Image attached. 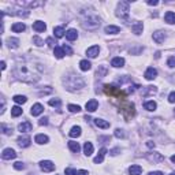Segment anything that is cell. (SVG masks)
Returning a JSON list of instances; mask_svg holds the SVG:
<instances>
[{
    "label": "cell",
    "instance_id": "53",
    "mask_svg": "<svg viewBox=\"0 0 175 175\" xmlns=\"http://www.w3.org/2000/svg\"><path fill=\"white\" fill-rule=\"evenodd\" d=\"M146 3H148L149 6H157L159 4V2H156V0H148Z\"/></svg>",
    "mask_w": 175,
    "mask_h": 175
},
{
    "label": "cell",
    "instance_id": "6",
    "mask_svg": "<svg viewBox=\"0 0 175 175\" xmlns=\"http://www.w3.org/2000/svg\"><path fill=\"white\" fill-rule=\"evenodd\" d=\"M104 92L111 97H118L120 98V96H123V92L120 88H116L115 85H106L104 86Z\"/></svg>",
    "mask_w": 175,
    "mask_h": 175
},
{
    "label": "cell",
    "instance_id": "12",
    "mask_svg": "<svg viewBox=\"0 0 175 175\" xmlns=\"http://www.w3.org/2000/svg\"><path fill=\"white\" fill-rule=\"evenodd\" d=\"M43 111H44V107L41 106L40 103H37V104H34L33 107H31V110H30V114L33 116H39L40 114H43Z\"/></svg>",
    "mask_w": 175,
    "mask_h": 175
},
{
    "label": "cell",
    "instance_id": "44",
    "mask_svg": "<svg viewBox=\"0 0 175 175\" xmlns=\"http://www.w3.org/2000/svg\"><path fill=\"white\" fill-rule=\"evenodd\" d=\"M2 130H3V134H11L12 133V129H10V127H6V125H2Z\"/></svg>",
    "mask_w": 175,
    "mask_h": 175
},
{
    "label": "cell",
    "instance_id": "24",
    "mask_svg": "<svg viewBox=\"0 0 175 175\" xmlns=\"http://www.w3.org/2000/svg\"><path fill=\"white\" fill-rule=\"evenodd\" d=\"M94 125H96L97 127H100V129H108L110 127V122H107V120L104 119H94Z\"/></svg>",
    "mask_w": 175,
    "mask_h": 175
},
{
    "label": "cell",
    "instance_id": "32",
    "mask_svg": "<svg viewBox=\"0 0 175 175\" xmlns=\"http://www.w3.org/2000/svg\"><path fill=\"white\" fill-rule=\"evenodd\" d=\"M90 67H92V65L89 60H81V62H79V69H81L82 71H88V70H90Z\"/></svg>",
    "mask_w": 175,
    "mask_h": 175
},
{
    "label": "cell",
    "instance_id": "9",
    "mask_svg": "<svg viewBox=\"0 0 175 175\" xmlns=\"http://www.w3.org/2000/svg\"><path fill=\"white\" fill-rule=\"evenodd\" d=\"M165 37H167V36H165V31H163V30H157V31H155V33H153V40L157 44L164 43Z\"/></svg>",
    "mask_w": 175,
    "mask_h": 175
},
{
    "label": "cell",
    "instance_id": "52",
    "mask_svg": "<svg viewBox=\"0 0 175 175\" xmlns=\"http://www.w3.org/2000/svg\"><path fill=\"white\" fill-rule=\"evenodd\" d=\"M47 44H48L51 48H52V47L55 45V43H53V39H51V37H49V39H47Z\"/></svg>",
    "mask_w": 175,
    "mask_h": 175
},
{
    "label": "cell",
    "instance_id": "18",
    "mask_svg": "<svg viewBox=\"0 0 175 175\" xmlns=\"http://www.w3.org/2000/svg\"><path fill=\"white\" fill-rule=\"evenodd\" d=\"M97 107H98V103L96 100H89L86 103V106H85V108H86L89 112H94L97 110Z\"/></svg>",
    "mask_w": 175,
    "mask_h": 175
},
{
    "label": "cell",
    "instance_id": "59",
    "mask_svg": "<svg viewBox=\"0 0 175 175\" xmlns=\"http://www.w3.org/2000/svg\"><path fill=\"white\" fill-rule=\"evenodd\" d=\"M171 161H173V163H175V155L171 156Z\"/></svg>",
    "mask_w": 175,
    "mask_h": 175
},
{
    "label": "cell",
    "instance_id": "51",
    "mask_svg": "<svg viewBox=\"0 0 175 175\" xmlns=\"http://www.w3.org/2000/svg\"><path fill=\"white\" fill-rule=\"evenodd\" d=\"M119 152H120V149H119V148H114V149H112V151H111V152H110V153H111V155H112V156H116L118 153H119Z\"/></svg>",
    "mask_w": 175,
    "mask_h": 175
},
{
    "label": "cell",
    "instance_id": "43",
    "mask_svg": "<svg viewBox=\"0 0 175 175\" xmlns=\"http://www.w3.org/2000/svg\"><path fill=\"white\" fill-rule=\"evenodd\" d=\"M33 43L36 44L37 47H41V45H43V44H44V41L41 40L40 37H37V36H36V37H33Z\"/></svg>",
    "mask_w": 175,
    "mask_h": 175
},
{
    "label": "cell",
    "instance_id": "35",
    "mask_svg": "<svg viewBox=\"0 0 175 175\" xmlns=\"http://www.w3.org/2000/svg\"><path fill=\"white\" fill-rule=\"evenodd\" d=\"M53 33H55V37H58V39H62L63 36H65V29H63V26H58L53 29Z\"/></svg>",
    "mask_w": 175,
    "mask_h": 175
},
{
    "label": "cell",
    "instance_id": "5",
    "mask_svg": "<svg viewBox=\"0 0 175 175\" xmlns=\"http://www.w3.org/2000/svg\"><path fill=\"white\" fill-rule=\"evenodd\" d=\"M120 111H122V114L125 115L126 119H130V118L135 115V107L130 101H123V104L120 106Z\"/></svg>",
    "mask_w": 175,
    "mask_h": 175
},
{
    "label": "cell",
    "instance_id": "50",
    "mask_svg": "<svg viewBox=\"0 0 175 175\" xmlns=\"http://www.w3.org/2000/svg\"><path fill=\"white\" fill-rule=\"evenodd\" d=\"M168 101L170 103H175V92H171L170 96H168Z\"/></svg>",
    "mask_w": 175,
    "mask_h": 175
},
{
    "label": "cell",
    "instance_id": "19",
    "mask_svg": "<svg viewBox=\"0 0 175 175\" xmlns=\"http://www.w3.org/2000/svg\"><path fill=\"white\" fill-rule=\"evenodd\" d=\"M12 31H15V33H22V31H25L26 29V26H25V23H22V22H17V23L12 25Z\"/></svg>",
    "mask_w": 175,
    "mask_h": 175
},
{
    "label": "cell",
    "instance_id": "29",
    "mask_svg": "<svg viewBox=\"0 0 175 175\" xmlns=\"http://www.w3.org/2000/svg\"><path fill=\"white\" fill-rule=\"evenodd\" d=\"M34 141H36L37 144H40V145L47 144V142H48V137L44 135V134H37L36 138H34Z\"/></svg>",
    "mask_w": 175,
    "mask_h": 175
},
{
    "label": "cell",
    "instance_id": "13",
    "mask_svg": "<svg viewBox=\"0 0 175 175\" xmlns=\"http://www.w3.org/2000/svg\"><path fill=\"white\" fill-rule=\"evenodd\" d=\"M106 153H107V149H106V148H101L100 151H98V155L93 159V161H94L96 164H98V163H103L104 156H106Z\"/></svg>",
    "mask_w": 175,
    "mask_h": 175
},
{
    "label": "cell",
    "instance_id": "28",
    "mask_svg": "<svg viewBox=\"0 0 175 175\" xmlns=\"http://www.w3.org/2000/svg\"><path fill=\"white\" fill-rule=\"evenodd\" d=\"M69 135L71 137V138H77V137H79V135H81V127H79V126H74L71 130H70Z\"/></svg>",
    "mask_w": 175,
    "mask_h": 175
},
{
    "label": "cell",
    "instance_id": "21",
    "mask_svg": "<svg viewBox=\"0 0 175 175\" xmlns=\"http://www.w3.org/2000/svg\"><path fill=\"white\" fill-rule=\"evenodd\" d=\"M111 66H112V67H123V66H125V59L123 58H114L111 60Z\"/></svg>",
    "mask_w": 175,
    "mask_h": 175
},
{
    "label": "cell",
    "instance_id": "58",
    "mask_svg": "<svg viewBox=\"0 0 175 175\" xmlns=\"http://www.w3.org/2000/svg\"><path fill=\"white\" fill-rule=\"evenodd\" d=\"M155 58H156V59H159V58H160V52H156V55H155Z\"/></svg>",
    "mask_w": 175,
    "mask_h": 175
},
{
    "label": "cell",
    "instance_id": "46",
    "mask_svg": "<svg viewBox=\"0 0 175 175\" xmlns=\"http://www.w3.org/2000/svg\"><path fill=\"white\" fill-rule=\"evenodd\" d=\"M14 168H15V170H23V168H25V164L22 163V161H17V163L14 164Z\"/></svg>",
    "mask_w": 175,
    "mask_h": 175
},
{
    "label": "cell",
    "instance_id": "11",
    "mask_svg": "<svg viewBox=\"0 0 175 175\" xmlns=\"http://www.w3.org/2000/svg\"><path fill=\"white\" fill-rule=\"evenodd\" d=\"M144 77L148 79V81H152V79H155L156 77H157V71H156V69H153V67H149V69L145 71Z\"/></svg>",
    "mask_w": 175,
    "mask_h": 175
},
{
    "label": "cell",
    "instance_id": "55",
    "mask_svg": "<svg viewBox=\"0 0 175 175\" xmlns=\"http://www.w3.org/2000/svg\"><path fill=\"white\" fill-rule=\"evenodd\" d=\"M148 175H163L161 171H152V173H149Z\"/></svg>",
    "mask_w": 175,
    "mask_h": 175
},
{
    "label": "cell",
    "instance_id": "61",
    "mask_svg": "<svg viewBox=\"0 0 175 175\" xmlns=\"http://www.w3.org/2000/svg\"><path fill=\"white\" fill-rule=\"evenodd\" d=\"M174 114H175V110H174Z\"/></svg>",
    "mask_w": 175,
    "mask_h": 175
},
{
    "label": "cell",
    "instance_id": "41",
    "mask_svg": "<svg viewBox=\"0 0 175 175\" xmlns=\"http://www.w3.org/2000/svg\"><path fill=\"white\" fill-rule=\"evenodd\" d=\"M69 111L70 112H79L81 111V107L79 106H74V104H69Z\"/></svg>",
    "mask_w": 175,
    "mask_h": 175
},
{
    "label": "cell",
    "instance_id": "37",
    "mask_svg": "<svg viewBox=\"0 0 175 175\" xmlns=\"http://www.w3.org/2000/svg\"><path fill=\"white\" fill-rule=\"evenodd\" d=\"M12 100H14L17 104H25V103H26L27 98L25 97V96H21V94H17V96L12 97Z\"/></svg>",
    "mask_w": 175,
    "mask_h": 175
},
{
    "label": "cell",
    "instance_id": "45",
    "mask_svg": "<svg viewBox=\"0 0 175 175\" xmlns=\"http://www.w3.org/2000/svg\"><path fill=\"white\" fill-rule=\"evenodd\" d=\"M62 48H63V51H65V53H67V55H73V49L70 48L69 45H66L65 44V45H62Z\"/></svg>",
    "mask_w": 175,
    "mask_h": 175
},
{
    "label": "cell",
    "instance_id": "42",
    "mask_svg": "<svg viewBox=\"0 0 175 175\" xmlns=\"http://www.w3.org/2000/svg\"><path fill=\"white\" fill-rule=\"evenodd\" d=\"M115 137L116 138H125L126 134H125V131H123L122 129H116L115 130Z\"/></svg>",
    "mask_w": 175,
    "mask_h": 175
},
{
    "label": "cell",
    "instance_id": "14",
    "mask_svg": "<svg viewBox=\"0 0 175 175\" xmlns=\"http://www.w3.org/2000/svg\"><path fill=\"white\" fill-rule=\"evenodd\" d=\"M17 142L21 148H27V146H30V138L29 137H19V138L17 140Z\"/></svg>",
    "mask_w": 175,
    "mask_h": 175
},
{
    "label": "cell",
    "instance_id": "1",
    "mask_svg": "<svg viewBox=\"0 0 175 175\" xmlns=\"http://www.w3.org/2000/svg\"><path fill=\"white\" fill-rule=\"evenodd\" d=\"M44 67L36 59L31 58H18L14 69V75L22 82L26 84H36L43 75Z\"/></svg>",
    "mask_w": 175,
    "mask_h": 175
},
{
    "label": "cell",
    "instance_id": "20",
    "mask_svg": "<svg viewBox=\"0 0 175 175\" xmlns=\"http://www.w3.org/2000/svg\"><path fill=\"white\" fill-rule=\"evenodd\" d=\"M33 29L40 33V31H44L47 29V25L44 23L43 21H37V22H34V23H33Z\"/></svg>",
    "mask_w": 175,
    "mask_h": 175
},
{
    "label": "cell",
    "instance_id": "31",
    "mask_svg": "<svg viewBox=\"0 0 175 175\" xmlns=\"http://www.w3.org/2000/svg\"><path fill=\"white\" fill-rule=\"evenodd\" d=\"M84 153L86 156H90L93 153V145H92V142H85L84 145Z\"/></svg>",
    "mask_w": 175,
    "mask_h": 175
},
{
    "label": "cell",
    "instance_id": "25",
    "mask_svg": "<svg viewBox=\"0 0 175 175\" xmlns=\"http://www.w3.org/2000/svg\"><path fill=\"white\" fill-rule=\"evenodd\" d=\"M107 34H116L120 31V27L119 26H114V25H110V26H106V29H104Z\"/></svg>",
    "mask_w": 175,
    "mask_h": 175
},
{
    "label": "cell",
    "instance_id": "48",
    "mask_svg": "<svg viewBox=\"0 0 175 175\" xmlns=\"http://www.w3.org/2000/svg\"><path fill=\"white\" fill-rule=\"evenodd\" d=\"M39 125L40 126H47V125H48V118H41V119H40V122H39Z\"/></svg>",
    "mask_w": 175,
    "mask_h": 175
},
{
    "label": "cell",
    "instance_id": "40",
    "mask_svg": "<svg viewBox=\"0 0 175 175\" xmlns=\"http://www.w3.org/2000/svg\"><path fill=\"white\" fill-rule=\"evenodd\" d=\"M107 74V67L106 66H100V67L97 69V75L98 77H103V75Z\"/></svg>",
    "mask_w": 175,
    "mask_h": 175
},
{
    "label": "cell",
    "instance_id": "2",
    "mask_svg": "<svg viewBox=\"0 0 175 175\" xmlns=\"http://www.w3.org/2000/svg\"><path fill=\"white\" fill-rule=\"evenodd\" d=\"M65 85L69 90L74 92V90H78V89L84 88L85 81L82 79V77H79V75H69V77L65 79Z\"/></svg>",
    "mask_w": 175,
    "mask_h": 175
},
{
    "label": "cell",
    "instance_id": "7",
    "mask_svg": "<svg viewBox=\"0 0 175 175\" xmlns=\"http://www.w3.org/2000/svg\"><path fill=\"white\" fill-rule=\"evenodd\" d=\"M40 168L43 171H45V173H51V171L55 170V164H53L52 161H49V160H44V161H41L40 163Z\"/></svg>",
    "mask_w": 175,
    "mask_h": 175
},
{
    "label": "cell",
    "instance_id": "10",
    "mask_svg": "<svg viewBox=\"0 0 175 175\" xmlns=\"http://www.w3.org/2000/svg\"><path fill=\"white\" fill-rule=\"evenodd\" d=\"M146 159H148L149 161H153V163H160V161H163V156H161V153H148L146 155Z\"/></svg>",
    "mask_w": 175,
    "mask_h": 175
},
{
    "label": "cell",
    "instance_id": "17",
    "mask_svg": "<svg viewBox=\"0 0 175 175\" xmlns=\"http://www.w3.org/2000/svg\"><path fill=\"white\" fill-rule=\"evenodd\" d=\"M98 52H100L98 45H93V47H90V48L86 51V55L89 56V58H96V56L98 55Z\"/></svg>",
    "mask_w": 175,
    "mask_h": 175
},
{
    "label": "cell",
    "instance_id": "54",
    "mask_svg": "<svg viewBox=\"0 0 175 175\" xmlns=\"http://www.w3.org/2000/svg\"><path fill=\"white\" fill-rule=\"evenodd\" d=\"M146 146H148V148H155V142L153 141H148L146 142Z\"/></svg>",
    "mask_w": 175,
    "mask_h": 175
},
{
    "label": "cell",
    "instance_id": "33",
    "mask_svg": "<svg viewBox=\"0 0 175 175\" xmlns=\"http://www.w3.org/2000/svg\"><path fill=\"white\" fill-rule=\"evenodd\" d=\"M53 55H55L58 59H62L66 53H65V51H63L62 47H55V48H53Z\"/></svg>",
    "mask_w": 175,
    "mask_h": 175
},
{
    "label": "cell",
    "instance_id": "38",
    "mask_svg": "<svg viewBox=\"0 0 175 175\" xmlns=\"http://www.w3.org/2000/svg\"><path fill=\"white\" fill-rule=\"evenodd\" d=\"M144 107H145V110H148V111H155L156 107H157V104H156L155 101H146L144 104Z\"/></svg>",
    "mask_w": 175,
    "mask_h": 175
},
{
    "label": "cell",
    "instance_id": "49",
    "mask_svg": "<svg viewBox=\"0 0 175 175\" xmlns=\"http://www.w3.org/2000/svg\"><path fill=\"white\" fill-rule=\"evenodd\" d=\"M167 65L170 66V67H175V58H174V56H173V58H170V59H168Z\"/></svg>",
    "mask_w": 175,
    "mask_h": 175
},
{
    "label": "cell",
    "instance_id": "56",
    "mask_svg": "<svg viewBox=\"0 0 175 175\" xmlns=\"http://www.w3.org/2000/svg\"><path fill=\"white\" fill-rule=\"evenodd\" d=\"M77 175H89V174H88V171H86V170H79Z\"/></svg>",
    "mask_w": 175,
    "mask_h": 175
},
{
    "label": "cell",
    "instance_id": "26",
    "mask_svg": "<svg viewBox=\"0 0 175 175\" xmlns=\"http://www.w3.org/2000/svg\"><path fill=\"white\" fill-rule=\"evenodd\" d=\"M7 45L10 47L11 49H15V48H18L19 47V40L18 39H14V37H10V39H7Z\"/></svg>",
    "mask_w": 175,
    "mask_h": 175
},
{
    "label": "cell",
    "instance_id": "23",
    "mask_svg": "<svg viewBox=\"0 0 175 175\" xmlns=\"http://www.w3.org/2000/svg\"><path fill=\"white\" fill-rule=\"evenodd\" d=\"M164 19L167 23H170V25H174L175 23V12L173 11H168V12H165V15H164Z\"/></svg>",
    "mask_w": 175,
    "mask_h": 175
},
{
    "label": "cell",
    "instance_id": "3",
    "mask_svg": "<svg viewBox=\"0 0 175 175\" xmlns=\"http://www.w3.org/2000/svg\"><path fill=\"white\" fill-rule=\"evenodd\" d=\"M82 26L88 30H96L98 26H100V18L96 17V15H90L86 19H84L82 22Z\"/></svg>",
    "mask_w": 175,
    "mask_h": 175
},
{
    "label": "cell",
    "instance_id": "57",
    "mask_svg": "<svg viewBox=\"0 0 175 175\" xmlns=\"http://www.w3.org/2000/svg\"><path fill=\"white\" fill-rule=\"evenodd\" d=\"M2 70H6V62H2Z\"/></svg>",
    "mask_w": 175,
    "mask_h": 175
},
{
    "label": "cell",
    "instance_id": "22",
    "mask_svg": "<svg viewBox=\"0 0 175 175\" xmlns=\"http://www.w3.org/2000/svg\"><path fill=\"white\" fill-rule=\"evenodd\" d=\"M142 22H135L134 25L131 26V30H133V33L137 34V36H140V34L142 33Z\"/></svg>",
    "mask_w": 175,
    "mask_h": 175
},
{
    "label": "cell",
    "instance_id": "8",
    "mask_svg": "<svg viewBox=\"0 0 175 175\" xmlns=\"http://www.w3.org/2000/svg\"><path fill=\"white\" fill-rule=\"evenodd\" d=\"M2 157L4 159V160H11V159H15V157H17V153H15L14 149L6 148L4 151H3V153H2Z\"/></svg>",
    "mask_w": 175,
    "mask_h": 175
},
{
    "label": "cell",
    "instance_id": "30",
    "mask_svg": "<svg viewBox=\"0 0 175 175\" xmlns=\"http://www.w3.org/2000/svg\"><path fill=\"white\" fill-rule=\"evenodd\" d=\"M69 148H70V151H71V152H74V153H78L79 149H81V146H79L78 142L70 141V142H69Z\"/></svg>",
    "mask_w": 175,
    "mask_h": 175
},
{
    "label": "cell",
    "instance_id": "34",
    "mask_svg": "<svg viewBox=\"0 0 175 175\" xmlns=\"http://www.w3.org/2000/svg\"><path fill=\"white\" fill-rule=\"evenodd\" d=\"M156 90H157V89H156L155 86H145L144 89H142V94H144V96H148V94H155Z\"/></svg>",
    "mask_w": 175,
    "mask_h": 175
},
{
    "label": "cell",
    "instance_id": "15",
    "mask_svg": "<svg viewBox=\"0 0 175 175\" xmlns=\"http://www.w3.org/2000/svg\"><path fill=\"white\" fill-rule=\"evenodd\" d=\"M31 127H33V126H31V123L26 120V122H22L21 125L18 126V130H19L21 133H27V131H30V130H31Z\"/></svg>",
    "mask_w": 175,
    "mask_h": 175
},
{
    "label": "cell",
    "instance_id": "27",
    "mask_svg": "<svg viewBox=\"0 0 175 175\" xmlns=\"http://www.w3.org/2000/svg\"><path fill=\"white\" fill-rule=\"evenodd\" d=\"M141 173H142V168L140 167V165H137V164L131 165V167L129 168V174L130 175H141Z\"/></svg>",
    "mask_w": 175,
    "mask_h": 175
},
{
    "label": "cell",
    "instance_id": "60",
    "mask_svg": "<svg viewBox=\"0 0 175 175\" xmlns=\"http://www.w3.org/2000/svg\"><path fill=\"white\" fill-rule=\"evenodd\" d=\"M170 175H175V171H174V173H171V174H170Z\"/></svg>",
    "mask_w": 175,
    "mask_h": 175
},
{
    "label": "cell",
    "instance_id": "39",
    "mask_svg": "<svg viewBox=\"0 0 175 175\" xmlns=\"http://www.w3.org/2000/svg\"><path fill=\"white\" fill-rule=\"evenodd\" d=\"M49 106L60 108V106H62V101H60V98H51V100H49Z\"/></svg>",
    "mask_w": 175,
    "mask_h": 175
},
{
    "label": "cell",
    "instance_id": "36",
    "mask_svg": "<svg viewBox=\"0 0 175 175\" xmlns=\"http://www.w3.org/2000/svg\"><path fill=\"white\" fill-rule=\"evenodd\" d=\"M22 112H23V110H22L21 107H18V106H15V107H12V108H11V115L14 116V118H17V116L22 115Z\"/></svg>",
    "mask_w": 175,
    "mask_h": 175
},
{
    "label": "cell",
    "instance_id": "47",
    "mask_svg": "<svg viewBox=\"0 0 175 175\" xmlns=\"http://www.w3.org/2000/svg\"><path fill=\"white\" fill-rule=\"evenodd\" d=\"M65 173H66V175H77L78 174L77 171L74 170V168H66Z\"/></svg>",
    "mask_w": 175,
    "mask_h": 175
},
{
    "label": "cell",
    "instance_id": "16",
    "mask_svg": "<svg viewBox=\"0 0 175 175\" xmlns=\"http://www.w3.org/2000/svg\"><path fill=\"white\" fill-rule=\"evenodd\" d=\"M66 39H67L69 41H74L78 39V31L75 29H70L66 31Z\"/></svg>",
    "mask_w": 175,
    "mask_h": 175
},
{
    "label": "cell",
    "instance_id": "4",
    "mask_svg": "<svg viewBox=\"0 0 175 175\" xmlns=\"http://www.w3.org/2000/svg\"><path fill=\"white\" fill-rule=\"evenodd\" d=\"M129 11H130V3L129 2H120L116 8V15L120 19H129Z\"/></svg>",
    "mask_w": 175,
    "mask_h": 175
}]
</instances>
